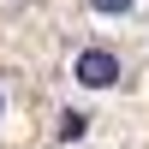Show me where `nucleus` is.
<instances>
[{"mask_svg":"<svg viewBox=\"0 0 149 149\" xmlns=\"http://www.w3.org/2000/svg\"><path fill=\"white\" fill-rule=\"evenodd\" d=\"M72 78H78L84 90H113V84L125 78V66H119V54H107V48H84V54L72 60Z\"/></svg>","mask_w":149,"mask_h":149,"instance_id":"obj_1","label":"nucleus"},{"mask_svg":"<svg viewBox=\"0 0 149 149\" xmlns=\"http://www.w3.org/2000/svg\"><path fill=\"white\" fill-rule=\"evenodd\" d=\"M131 6H137V0H90V12H102V18H125Z\"/></svg>","mask_w":149,"mask_h":149,"instance_id":"obj_2","label":"nucleus"},{"mask_svg":"<svg viewBox=\"0 0 149 149\" xmlns=\"http://www.w3.org/2000/svg\"><path fill=\"white\" fill-rule=\"evenodd\" d=\"M84 125H90L84 113H60V143H72V137H84Z\"/></svg>","mask_w":149,"mask_h":149,"instance_id":"obj_3","label":"nucleus"}]
</instances>
